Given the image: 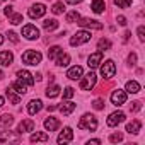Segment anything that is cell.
<instances>
[{
	"label": "cell",
	"mask_w": 145,
	"mask_h": 145,
	"mask_svg": "<svg viewBox=\"0 0 145 145\" xmlns=\"http://www.w3.org/2000/svg\"><path fill=\"white\" fill-rule=\"evenodd\" d=\"M34 130V121L33 120H22L17 126V131L22 135V133H27V131H33Z\"/></svg>",
	"instance_id": "2e32d148"
},
{
	"label": "cell",
	"mask_w": 145,
	"mask_h": 145,
	"mask_svg": "<svg viewBox=\"0 0 145 145\" xmlns=\"http://www.w3.org/2000/svg\"><path fill=\"white\" fill-rule=\"evenodd\" d=\"M118 24H120V26H126V17H125V16H120V17H118Z\"/></svg>",
	"instance_id": "f6af8a7d"
},
{
	"label": "cell",
	"mask_w": 145,
	"mask_h": 145,
	"mask_svg": "<svg viewBox=\"0 0 145 145\" xmlns=\"http://www.w3.org/2000/svg\"><path fill=\"white\" fill-rule=\"evenodd\" d=\"M91 38H92V36H91L89 31H77L74 36L70 38V44H72V46H80V44L91 41Z\"/></svg>",
	"instance_id": "3957f363"
},
{
	"label": "cell",
	"mask_w": 145,
	"mask_h": 145,
	"mask_svg": "<svg viewBox=\"0 0 145 145\" xmlns=\"http://www.w3.org/2000/svg\"><path fill=\"white\" fill-rule=\"evenodd\" d=\"M61 51H63V50H61L60 46H51V48L48 50V58H50V60H55Z\"/></svg>",
	"instance_id": "d6a6232c"
},
{
	"label": "cell",
	"mask_w": 145,
	"mask_h": 145,
	"mask_svg": "<svg viewBox=\"0 0 145 145\" xmlns=\"http://www.w3.org/2000/svg\"><path fill=\"white\" fill-rule=\"evenodd\" d=\"M92 108H94V109H97V111L104 109V99H96V101L92 103Z\"/></svg>",
	"instance_id": "f35d334b"
},
{
	"label": "cell",
	"mask_w": 145,
	"mask_h": 145,
	"mask_svg": "<svg viewBox=\"0 0 145 145\" xmlns=\"http://www.w3.org/2000/svg\"><path fill=\"white\" fill-rule=\"evenodd\" d=\"M34 77H36V79H34V80H38V82H39V80H41V79H43V75H41V74H36V75H34Z\"/></svg>",
	"instance_id": "681fc988"
},
{
	"label": "cell",
	"mask_w": 145,
	"mask_h": 145,
	"mask_svg": "<svg viewBox=\"0 0 145 145\" xmlns=\"http://www.w3.org/2000/svg\"><path fill=\"white\" fill-rule=\"evenodd\" d=\"M116 74V65L113 60H106L103 65H101V75L104 79H113Z\"/></svg>",
	"instance_id": "277c9868"
},
{
	"label": "cell",
	"mask_w": 145,
	"mask_h": 145,
	"mask_svg": "<svg viewBox=\"0 0 145 145\" xmlns=\"http://www.w3.org/2000/svg\"><path fill=\"white\" fill-rule=\"evenodd\" d=\"M109 142L111 143H118V142H123V133H113L111 137H109Z\"/></svg>",
	"instance_id": "8d00e7d4"
},
{
	"label": "cell",
	"mask_w": 145,
	"mask_h": 145,
	"mask_svg": "<svg viewBox=\"0 0 145 145\" xmlns=\"http://www.w3.org/2000/svg\"><path fill=\"white\" fill-rule=\"evenodd\" d=\"M113 2H114V5H118L120 9H128V7L131 5L133 0H113Z\"/></svg>",
	"instance_id": "d590c367"
},
{
	"label": "cell",
	"mask_w": 145,
	"mask_h": 145,
	"mask_svg": "<svg viewBox=\"0 0 145 145\" xmlns=\"http://www.w3.org/2000/svg\"><path fill=\"white\" fill-rule=\"evenodd\" d=\"M9 22L14 24V26H16V24H21V22H22V14H16V12H14L12 16H9Z\"/></svg>",
	"instance_id": "e575fe53"
},
{
	"label": "cell",
	"mask_w": 145,
	"mask_h": 145,
	"mask_svg": "<svg viewBox=\"0 0 145 145\" xmlns=\"http://www.w3.org/2000/svg\"><path fill=\"white\" fill-rule=\"evenodd\" d=\"M33 143L34 142H48L50 140V137H48V133H43V131H36V133H33L31 135V138H29Z\"/></svg>",
	"instance_id": "4316f807"
},
{
	"label": "cell",
	"mask_w": 145,
	"mask_h": 145,
	"mask_svg": "<svg viewBox=\"0 0 145 145\" xmlns=\"http://www.w3.org/2000/svg\"><path fill=\"white\" fill-rule=\"evenodd\" d=\"M75 108H77V104H75V103H72V101H63V103L58 106V109H60V113H61L63 116L72 114V113L75 111Z\"/></svg>",
	"instance_id": "7c38bea8"
},
{
	"label": "cell",
	"mask_w": 145,
	"mask_h": 145,
	"mask_svg": "<svg viewBox=\"0 0 145 145\" xmlns=\"http://www.w3.org/2000/svg\"><path fill=\"white\" fill-rule=\"evenodd\" d=\"M60 86H56V84H53V86H48V89H46V96L50 97V99H53V97H58L60 96Z\"/></svg>",
	"instance_id": "484cf974"
},
{
	"label": "cell",
	"mask_w": 145,
	"mask_h": 145,
	"mask_svg": "<svg viewBox=\"0 0 145 145\" xmlns=\"http://www.w3.org/2000/svg\"><path fill=\"white\" fill-rule=\"evenodd\" d=\"M109 48H111V41L109 39H104V38L99 39V43H97V50L99 51H108Z\"/></svg>",
	"instance_id": "1f68e13d"
},
{
	"label": "cell",
	"mask_w": 145,
	"mask_h": 145,
	"mask_svg": "<svg viewBox=\"0 0 145 145\" xmlns=\"http://www.w3.org/2000/svg\"><path fill=\"white\" fill-rule=\"evenodd\" d=\"M111 103L114 106H123L126 103V91H121V89H116L113 91L111 94Z\"/></svg>",
	"instance_id": "ba28073f"
},
{
	"label": "cell",
	"mask_w": 145,
	"mask_h": 145,
	"mask_svg": "<svg viewBox=\"0 0 145 145\" xmlns=\"http://www.w3.org/2000/svg\"><path fill=\"white\" fill-rule=\"evenodd\" d=\"M82 75H84V70H82V67H80V65L70 67V68H68V72H67V77H68L70 80H77V79H80Z\"/></svg>",
	"instance_id": "5bb4252c"
},
{
	"label": "cell",
	"mask_w": 145,
	"mask_h": 145,
	"mask_svg": "<svg viewBox=\"0 0 145 145\" xmlns=\"http://www.w3.org/2000/svg\"><path fill=\"white\" fill-rule=\"evenodd\" d=\"M10 87H12V89H14L19 96H22V94H26V92H27V87H29V86H27L26 82H22L21 79H17V80H16Z\"/></svg>",
	"instance_id": "ffe728a7"
},
{
	"label": "cell",
	"mask_w": 145,
	"mask_h": 145,
	"mask_svg": "<svg viewBox=\"0 0 145 145\" xmlns=\"http://www.w3.org/2000/svg\"><path fill=\"white\" fill-rule=\"evenodd\" d=\"M80 2H82V0H67V4H70V5H77Z\"/></svg>",
	"instance_id": "bcb514c9"
},
{
	"label": "cell",
	"mask_w": 145,
	"mask_h": 145,
	"mask_svg": "<svg viewBox=\"0 0 145 145\" xmlns=\"http://www.w3.org/2000/svg\"><path fill=\"white\" fill-rule=\"evenodd\" d=\"M17 79H21V80L26 82L27 86H33V84H34V75L31 74V72H27V70H19V72H17Z\"/></svg>",
	"instance_id": "e0dca14e"
},
{
	"label": "cell",
	"mask_w": 145,
	"mask_h": 145,
	"mask_svg": "<svg viewBox=\"0 0 145 145\" xmlns=\"http://www.w3.org/2000/svg\"><path fill=\"white\" fill-rule=\"evenodd\" d=\"M7 36H9V39H10L12 43H19V38H17V34H16L14 31H9V33H7Z\"/></svg>",
	"instance_id": "b9f144b4"
},
{
	"label": "cell",
	"mask_w": 145,
	"mask_h": 145,
	"mask_svg": "<svg viewBox=\"0 0 145 145\" xmlns=\"http://www.w3.org/2000/svg\"><path fill=\"white\" fill-rule=\"evenodd\" d=\"M140 130H142V121H140V120H133V121H130V123L126 125V131H128V133L137 135V133H140Z\"/></svg>",
	"instance_id": "7402d4cb"
},
{
	"label": "cell",
	"mask_w": 145,
	"mask_h": 145,
	"mask_svg": "<svg viewBox=\"0 0 145 145\" xmlns=\"http://www.w3.org/2000/svg\"><path fill=\"white\" fill-rule=\"evenodd\" d=\"M41 60H43V55H41L39 51H34V50H27V51L22 55V61H24L26 65L36 67V65L41 63Z\"/></svg>",
	"instance_id": "7a4b0ae2"
},
{
	"label": "cell",
	"mask_w": 145,
	"mask_h": 145,
	"mask_svg": "<svg viewBox=\"0 0 145 145\" xmlns=\"http://www.w3.org/2000/svg\"><path fill=\"white\" fill-rule=\"evenodd\" d=\"M2 43H4V36H2V34H0V44H2Z\"/></svg>",
	"instance_id": "f5cc1de1"
},
{
	"label": "cell",
	"mask_w": 145,
	"mask_h": 145,
	"mask_svg": "<svg viewBox=\"0 0 145 145\" xmlns=\"http://www.w3.org/2000/svg\"><path fill=\"white\" fill-rule=\"evenodd\" d=\"M72 140H74V131H72L70 126H65L63 131H61V133L58 135V138H56L58 143H68V142H72Z\"/></svg>",
	"instance_id": "8fae6325"
},
{
	"label": "cell",
	"mask_w": 145,
	"mask_h": 145,
	"mask_svg": "<svg viewBox=\"0 0 145 145\" xmlns=\"http://www.w3.org/2000/svg\"><path fill=\"white\" fill-rule=\"evenodd\" d=\"M79 128L80 130H91V131H94L97 128V118L94 114H91V113H86L79 120Z\"/></svg>",
	"instance_id": "6da1fadb"
},
{
	"label": "cell",
	"mask_w": 145,
	"mask_h": 145,
	"mask_svg": "<svg viewBox=\"0 0 145 145\" xmlns=\"http://www.w3.org/2000/svg\"><path fill=\"white\" fill-rule=\"evenodd\" d=\"M5 142H21V133L19 131H0V143Z\"/></svg>",
	"instance_id": "52a82bcc"
},
{
	"label": "cell",
	"mask_w": 145,
	"mask_h": 145,
	"mask_svg": "<svg viewBox=\"0 0 145 145\" xmlns=\"http://www.w3.org/2000/svg\"><path fill=\"white\" fill-rule=\"evenodd\" d=\"M91 9H92L96 14H103V12H104V9H106L104 0H94L92 5H91Z\"/></svg>",
	"instance_id": "83f0119b"
},
{
	"label": "cell",
	"mask_w": 145,
	"mask_h": 145,
	"mask_svg": "<svg viewBox=\"0 0 145 145\" xmlns=\"http://www.w3.org/2000/svg\"><path fill=\"white\" fill-rule=\"evenodd\" d=\"M14 61V55L10 51H0V65L2 67H10Z\"/></svg>",
	"instance_id": "d6986e66"
},
{
	"label": "cell",
	"mask_w": 145,
	"mask_h": 145,
	"mask_svg": "<svg viewBox=\"0 0 145 145\" xmlns=\"http://www.w3.org/2000/svg\"><path fill=\"white\" fill-rule=\"evenodd\" d=\"M29 17L31 19H39V17H43L44 14H46V7L43 5V4H34L31 9H29Z\"/></svg>",
	"instance_id": "30bf717a"
},
{
	"label": "cell",
	"mask_w": 145,
	"mask_h": 145,
	"mask_svg": "<svg viewBox=\"0 0 145 145\" xmlns=\"http://www.w3.org/2000/svg\"><path fill=\"white\" fill-rule=\"evenodd\" d=\"M58 126H60V121H58L56 118L50 116V118L44 120V128H46V131H56Z\"/></svg>",
	"instance_id": "44dd1931"
},
{
	"label": "cell",
	"mask_w": 145,
	"mask_h": 145,
	"mask_svg": "<svg viewBox=\"0 0 145 145\" xmlns=\"http://www.w3.org/2000/svg\"><path fill=\"white\" fill-rule=\"evenodd\" d=\"M41 109H43L41 99H33V101H29V104H27V113H29V114H36V113H39Z\"/></svg>",
	"instance_id": "ac0fdd59"
},
{
	"label": "cell",
	"mask_w": 145,
	"mask_h": 145,
	"mask_svg": "<svg viewBox=\"0 0 145 145\" xmlns=\"http://www.w3.org/2000/svg\"><path fill=\"white\" fill-rule=\"evenodd\" d=\"M77 24L80 26V27H91V29H103V24L99 22V21H94V19H79L77 21Z\"/></svg>",
	"instance_id": "4fadbf2b"
},
{
	"label": "cell",
	"mask_w": 145,
	"mask_h": 145,
	"mask_svg": "<svg viewBox=\"0 0 145 145\" xmlns=\"http://www.w3.org/2000/svg\"><path fill=\"white\" fill-rule=\"evenodd\" d=\"M5 94H7V99H9L12 104H19V103H21V96H19L12 87H9V89L5 91Z\"/></svg>",
	"instance_id": "cb8c5ba5"
},
{
	"label": "cell",
	"mask_w": 145,
	"mask_h": 145,
	"mask_svg": "<svg viewBox=\"0 0 145 145\" xmlns=\"http://www.w3.org/2000/svg\"><path fill=\"white\" fill-rule=\"evenodd\" d=\"M101 63H103V51H96V53H92V55L89 56V60H87L89 68H97Z\"/></svg>",
	"instance_id": "9a60e30c"
},
{
	"label": "cell",
	"mask_w": 145,
	"mask_h": 145,
	"mask_svg": "<svg viewBox=\"0 0 145 145\" xmlns=\"http://www.w3.org/2000/svg\"><path fill=\"white\" fill-rule=\"evenodd\" d=\"M125 113H121V111H114V113H111L109 114V118L106 120V123H108V126H118L120 123H123L125 121Z\"/></svg>",
	"instance_id": "9c48e42d"
},
{
	"label": "cell",
	"mask_w": 145,
	"mask_h": 145,
	"mask_svg": "<svg viewBox=\"0 0 145 145\" xmlns=\"http://www.w3.org/2000/svg\"><path fill=\"white\" fill-rule=\"evenodd\" d=\"M140 108H142V103H140V101H135V103H131V111H133V113L140 111Z\"/></svg>",
	"instance_id": "7bdbcfd3"
},
{
	"label": "cell",
	"mask_w": 145,
	"mask_h": 145,
	"mask_svg": "<svg viewBox=\"0 0 145 145\" xmlns=\"http://www.w3.org/2000/svg\"><path fill=\"white\" fill-rule=\"evenodd\" d=\"M4 14H5L7 17H9V16H12V14H14V7H12V5H7V7L4 9Z\"/></svg>",
	"instance_id": "ee69618b"
},
{
	"label": "cell",
	"mask_w": 145,
	"mask_h": 145,
	"mask_svg": "<svg viewBox=\"0 0 145 145\" xmlns=\"http://www.w3.org/2000/svg\"><path fill=\"white\" fill-rule=\"evenodd\" d=\"M55 61H56V65L58 67H67L68 63H70V55H67V53H60L56 58H55Z\"/></svg>",
	"instance_id": "d4e9b609"
},
{
	"label": "cell",
	"mask_w": 145,
	"mask_h": 145,
	"mask_svg": "<svg viewBox=\"0 0 145 145\" xmlns=\"http://www.w3.org/2000/svg\"><path fill=\"white\" fill-rule=\"evenodd\" d=\"M43 27H44L46 31H55V29L58 27V21H56V19H44Z\"/></svg>",
	"instance_id": "f546056e"
},
{
	"label": "cell",
	"mask_w": 145,
	"mask_h": 145,
	"mask_svg": "<svg viewBox=\"0 0 145 145\" xmlns=\"http://www.w3.org/2000/svg\"><path fill=\"white\" fill-rule=\"evenodd\" d=\"M14 123V116L12 114H2L0 116V126L2 128H9Z\"/></svg>",
	"instance_id": "f1b7e54d"
},
{
	"label": "cell",
	"mask_w": 145,
	"mask_h": 145,
	"mask_svg": "<svg viewBox=\"0 0 145 145\" xmlns=\"http://www.w3.org/2000/svg\"><path fill=\"white\" fill-rule=\"evenodd\" d=\"M138 39H140L142 43L145 41V27H143V26H140V27H138Z\"/></svg>",
	"instance_id": "60d3db41"
},
{
	"label": "cell",
	"mask_w": 145,
	"mask_h": 145,
	"mask_svg": "<svg viewBox=\"0 0 145 145\" xmlns=\"http://www.w3.org/2000/svg\"><path fill=\"white\" fill-rule=\"evenodd\" d=\"M22 36H24L26 39H29V41L38 39V38H39V29H38L36 26H33V24H27V26L22 27Z\"/></svg>",
	"instance_id": "8992f818"
},
{
	"label": "cell",
	"mask_w": 145,
	"mask_h": 145,
	"mask_svg": "<svg viewBox=\"0 0 145 145\" xmlns=\"http://www.w3.org/2000/svg\"><path fill=\"white\" fill-rule=\"evenodd\" d=\"M125 91H126L128 94H137V92H140V84H138L137 80H128Z\"/></svg>",
	"instance_id": "603a6c76"
},
{
	"label": "cell",
	"mask_w": 145,
	"mask_h": 145,
	"mask_svg": "<svg viewBox=\"0 0 145 145\" xmlns=\"http://www.w3.org/2000/svg\"><path fill=\"white\" fill-rule=\"evenodd\" d=\"M87 143H89V145H99V143H101V140H97V138H96V140H89Z\"/></svg>",
	"instance_id": "7dc6e473"
},
{
	"label": "cell",
	"mask_w": 145,
	"mask_h": 145,
	"mask_svg": "<svg viewBox=\"0 0 145 145\" xmlns=\"http://www.w3.org/2000/svg\"><path fill=\"white\" fill-rule=\"evenodd\" d=\"M128 38H130V31H126V33H125V36H123V39H125V41H128Z\"/></svg>",
	"instance_id": "c3c4849f"
},
{
	"label": "cell",
	"mask_w": 145,
	"mask_h": 145,
	"mask_svg": "<svg viewBox=\"0 0 145 145\" xmlns=\"http://www.w3.org/2000/svg\"><path fill=\"white\" fill-rule=\"evenodd\" d=\"M96 80H97L96 74H94V72H89L86 77H80V89L82 91H91L96 86Z\"/></svg>",
	"instance_id": "5b68a950"
},
{
	"label": "cell",
	"mask_w": 145,
	"mask_h": 145,
	"mask_svg": "<svg viewBox=\"0 0 145 145\" xmlns=\"http://www.w3.org/2000/svg\"><path fill=\"white\" fill-rule=\"evenodd\" d=\"M65 19H67V22H77L80 19V14L77 10H70V12H67Z\"/></svg>",
	"instance_id": "4dcf8cb0"
},
{
	"label": "cell",
	"mask_w": 145,
	"mask_h": 145,
	"mask_svg": "<svg viewBox=\"0 0 145 145\" xmlns=\"http://www.w3.org/2000/svg\"><path fill=\"white\" fill-rule=\"evenodd\" d=\"M55 109H58V106H48V111H55Z\"/></svg>",
	"instance_id": "f907efd6"
},
{
	"label": "cell",
	"mask_w": 145,
	"mask_h": 145,
	"mask_svg": "<svg viewBox=\"0 0 145 145\" xmlns=\"http://www.w3.org/2000/svg\"><path fill=\"white\" fill-rule=\"evenodd\" d=\"M2 106H4V97L0 96V108H2Z\"/></svg>",
	"instance_id": "816d5d0a"
},
{
	"label": "cell",
	"mask_w": 145,
	"mask_h": 145,
	"mask_svg": "<svg viewBox=\"0 0 145 145\" xmlns=\"http://www.w3.org/2000/svg\"><path fill=\"white\" fill-rule=\"evenodd\" d=\"M74 94H75V91L72 89V87H65L63 89V99H72Z\"/></svg>",
	"instance_id": "74e56055"
},
{
	"label": "cell",
	"mask_w": 145,
	"mask_h": 145,
	"mask_svg": "<svg viewBox=\"0 0 145 145\" xmlns=\"http://www.w3.org/2000/svg\"><path fill=\"white\" fill-rule=\"evenodd\" d=\"M135 63H137V55L135 53H130L128 55V65L130 67H135Z\"/></svg>",
	"instance_id": "ab89813d"
},
{
	"label": "cell",
	"mask_w": 145,
	"mask_h": 145,
	"mask_svg": "<svg viewBox=\"0 0 145 145\" xmlns=\"http://www.w3.org/2000/svg\"><path fill=\"white\" fill-rule=\"evenodd\" d=\"M51 12L53 14H63L65 12V5H63V2H56V4H53V7H51Z\"/></svg>",
	"instance_id": "836d02e7"
}]
</instances>
